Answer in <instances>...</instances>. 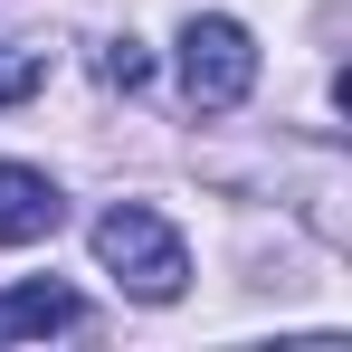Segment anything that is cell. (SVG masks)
I'll list each match as a JSON object with an SVG mask.
<instances>
[{"instance_id":"2","label":"cell","mask_w":352,"mask_h":352,"mask_svg":"<svg viewBox=\"0 0 352 352\" xmlns=\"http://www.w3.org/2000/svg\"><path fill=\"white\" fill-rule=\"evenodd\" d=\"M248 86H257V38L229 10H200L181 29V96H190V115H229V105H248Z\"/></svg>"},{"instance_id":"6","label":"cell","mask_w":352,"mask_h":352,"mask_svg":"<svg viewBox=\"0 0 352 352\" xmlns=\"http://www.w3.org/2000/svg\"><path fill=\"white\" fill-rule=\"evenodd\" d=\"M96 76H105L115 96H133V86L153 76V48H143V38H105V58H96Z\"/></svg>"},{"instance_id":"1","label":"cell","mask_w":352,"mask_h":352,"mask_svg":"<svg viewBox=\"0 0 352 352\" xmlns=\"http://www.w3.org/2000/svg\"><path fill=\"white\" fill-rule=\"evenodd\" d=\"M96 257L124 276V295H143V305H172L181 286H190V248H181V229L162 219V210H143V200H124V210H105L96 219Z\"/></svg>"},{"instance_id":"3","label":"cell","mask_w":352,"mask_h":352,"mask_svg":"<svg viewBox=\"0 0 352 352\" xmlns=\"http://www.w3.org/2000/svg\"><path fill=\"white\" fill-rule=\"evenodd\" d=\"M67 200L48 172H29V162H0V248H29V238H58Z\"/></svg>"},{"instance_id":"5","label":"cell","mask_w":352,"mask_h":352,"mask_svg":"<svg viewBox=\"0 0 352 352\" xmlns=\"http://www.w3.org/2000/svg\"><path fill=\"white\" fill-rule=\"evenodd\" d=\"M48 86V48L38 38H0V105H29Z\"/></svg>"},{"instance_id":"4","label":"cell","mask_w":352,"mask_h":352,"mask_svg":"<svg viewBox=\"0 0 352 352\" xmlns=\"http://www.w3.org/2000/svg\"><path fill=\"white\" fill-rule=\"evenodd\" d=\"M76 324H86V305L67 286H48V276L0 295V343H38V333H76Z\"/></svg>"}]
</instances>
